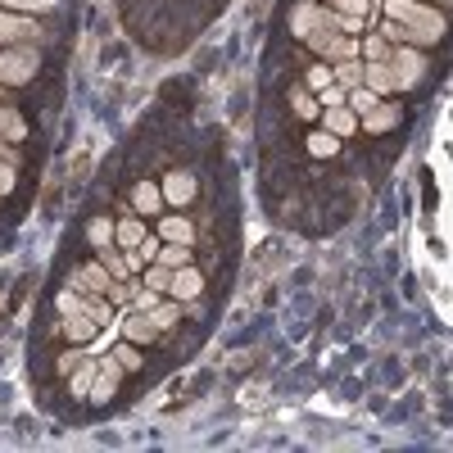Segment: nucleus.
<instances>
[{
  "mask_svg": "<svg viewBox=\"0 0 453 453\" xmlns=\"http://www.w3.org/2000/svg\"><path fill=\"white\" fill-rule=\"evenodd\" d=\"M64 331H68V340H78V345H87V340H91V335H96L100 326H96V322H91L87 313H73V318L64 322Z\"/></svg>",
  "mask_w": 453,
  "mask_h": 453,
  "instance_id": "nucleus-18",
  "label": "nucleus"
},
{
  "mask_svg": "<svg viewBox=\"0 0 453 453\" xmlns=\"http://www.w3.org/2000/svg\"><path fill=\"white\" fill-rule=\"evenodd\" d=\"M0 5H5V10H50V5H59V0H0Z\"/></svg>",
  "mask_w": 453,
  "mask_h": 453,
  "instance_id": "nucleus-31",
  "label": "nucleus"
},
{
  "mask_svg": "<svg viewBox=\"0 0 453 453\" xmlns=\"http://www.w3.org/2000/svg\"><path fill=\"white\" fill-rule=\"evenodd\" d=\"M390 73H395V87H399V91H408L412 82H422V73H426V59H422L418 50L399 46V50H390Z\"/></svg>",
  "mask_w": 453,
  "mask_h": 453,
  "instance_id": "nucleus-3",
  "label": "nucleus"
},
{
  "mask_svg": "<svg viewBox=\"0 0 453 453\" xmlns=\"http://www.w3.org/2000/svg\"><path fill=\"white\" fill-rule=\"evenodd\" d=\"M200 290H204V277H200V273L191 268V263H186V268H177V273H173V295H177V299H186V304H191V299H196Z\"/></svg>",
  "mask_w": 453,
  "mask_h": 453,
  "instance_id": "nucleus-10",
  "label": "nucleus"
},
{
  "mask_svg": "<svg viewBox=\"0 0 453 453\" xmlns=\"http://www.w3.org/2000/svg\"><path fill=\"white\" fill-rule=\"evenodd\" d=\"M150 318H155V326H159V331H168V326H177L181 309H177V304H155V309H150Z\"/></svg>",
  "mask_w": 453,
  "mask_h": 453,
  "instance_id": "nucleus-26",
  "label": "nucleus"
},
{
  "mask_svg": "<svg viewBox=\"0 0 453 453\" xmlns=\"http://www.w3.org/2000/svg\"><path fill=\"white\" fill-rule=\"evenodd\" d=\"M155 295H159V290H150V286H145V290H136V295H132V304H136L141 313H150V309H155Z\"/></svg>",
  "mask_w": 453,
  "mask_h": 453,
  "instance_id": "nucleus-35",
  "label": "nucleus"
},
{
  "mask_svg": "<svg viewBox=\"0 0 453 453\" xmlns=\"http://www.w3.org/2000/svg\"><path fill=\"white\" fill-rule=\"evenodd\" d=\"M372 104H376V91H372V87H354V91H349V109H354V113H367Z\"/></svg>",
  "mask_w": 453,
  "mask_h": 453,
  "instance_id": "nucleus-27",
  "label": "nucleus"
},
{
  "mask_svg": "<svg viewBox=\"0 0 453 453\" xmlns=\"http://www.w3.org/2000/svg\"><path fill=\"white\" fill-rule=\"evenodd\" d=\"M42 36V27H36L32 19H19L10 14L5 5H0V46H14V42H36Z\"/></svg>",
  "mask_w": 453,
  "mask_h": 453,
  "instance_id": "nucleus-4",
  "label": "nucleus"
},
{
  "mask_svg": "<svg viewBox=\"0 0 453 453\" xmlns=\"http://www.w3.org/2000/svg\"><path fill=\"white\" fill-rule=\"evenodd\" d=\"M0 136H10V141H23V136H27V123H23V113H14V109H5V104H0Z\"/></svg>",
  "mask_w": 453,
  "mask_h": 453,
  "instance_id": "nucleus-19",
  "label": "nucleus"
},
{
  "mask_svg": "<svg viewBox=\"0 0 453 453\" xmlns=\"http://www.w3.org/2000/svg\"><path fill=\"white\" fill-rule=\"evenodd\" d=\"M399 119H403V109H399V104H381V100H376V104L363 113V127H367L372 136H381V132H390Z\"/></svg>",
  "mask_w": 453,
  "mask_h": 453,
  "instance_id": "nucleus-7",
  "label": "nucleus"
},
{
  "mask_svg": "<svg viewBox=\"0 0 453 453\" xmlns=\"http://www.w3.org/2000/svg\"><path fill=\"white\" fill-rule=\"evenodd\" d=\"M87 236H91L96 250H109V245H113V222H109V218H96V222L87 226Z\"/></svg>",
  "mask_w": 453,
  "mask_h": 453,
  "instance_id": "nucleus-22",
  "label": "nucleus"
},
{
  "mask_svg": "<svg viewBox=\"0 0 453 453\" xmlns=\"http://www.w3.org/2000/svg\"><path fill=\"white\" fill-rule=\"evenodd\" d=\"M322 100H326V109H331V104H349V91H345V87H335V82H331V87L322 91Z\"/></svg>",
  "mask_w": 453,
  "mask_h": 453,
  "instance_id": "nucleus-36",
  "label": "nucleus"
},
{
  "mask_svg": "<svg viewBox=\"0 0 453 453\" xmlns=\"http://www.w3.org/2000/svg\"><path fill=\"white\" fill-rule=\"evenodd\" d=\"M159 204H164V191H159L155 181H141L136 191H132V209H136V213H155Z\"/></svg>",
  "mask_w": 453,
  "mask_h": 453,
  "instance_id": "nucleus-13",
  "label": "nucleus"
},
{
  "mask_svg": "<svg viewBox=\"0 0 453 453\" xmlns=\"http://www.w3.org/2000/svg\"><path fill=\"white\" fill-rule=\"evenodd\" d=\"M127 299H132V290H127L123 281H113V286H109V304H127Z\"/></svg>",
  "mask_w": 453,
  "mask_h": 453,
  "instance_id": "nucleus-38",
  "label": "nucleus"
},
{
  "mask_svg": "<svg viewBox=\"0 0 453 453\" xmlns=\"http://www.w3.org/2000/svg\"><path fill=\"white\" fill-rule=\"evenodd\" d=\"M290 104H295L299 119H313V113H318V100H313L309 91H295V96H290Z\"/></svg>",
  "mask_w": 453,
  "mask_h": 453,
  "instance_id": "nucleus-28",
  "label": "nucleus"
},
{
  "mask_svg": "<svg viewBox=\"0 0 453 453\" xmlns=\"http://www.w3.org/2000/svg\"><path fill=\"white\" fill-rule=\"evenodd\" d=\"M100 263L113 273V281H127V273H132V268H127V258H123L119 250H113V245H109V250H100Z\"/></svg>",
  "mask_w": 453,
  "mask_h": 453,
  "instance_id": "nucleus-21",
  "label": "nucleus"
},
{
  "mask_svg": "<svg viewBox=\"0 0 453 453\" xmlns=\"http://www.w3.org/2000/svg\"><path fill=\"white\" fill-rule=\"evenodd\" d=\"M155 263H164V268H186V263H191V245H177V241H168V245H159V258Z\"/></svg>",
  "mask_w": 453,
  "mask_h": 453,
  "instance_id": "nucleus-15",
  "label": "nucleus"
},
{
  "mask_svg": "<svg viewBox=\"0 0 453 453\" xmlns=\"http://www.w3.org/2000/svg\"><path fill=\"white\" fill-rule=\"evenodd\" d=\"M113 241H119V245L132 254V250H141V241H145V226H141L136 218H123L119 226H113Z\"/></svg>",
  "mask_w": 453,
  "mask_h": 453,
  "instance_id": "nucleus-14",
  "label": "nucleus"
},
{
  "mask_svg": "<svg viewBox=\"0 0 453 453\" xmlns=\"http://www.w3.org/2000/svg\"><path fill=\"white\" fill-rule=\"evenodd\" d=\"M331 82H335V73H331V68H326V64H318V68H313V73H309V87H318V91H326V87H331Z\"/></svg>",
  "mask_w": 453,
  "mask_h": 453,
  "instance_id": "nucleus-33",
  "label": "nucleus"
},
{
  "mask_svg": "<svg viewBox=\"0 0 453 453\" xmlns=\"http://www.w3.org/2000/svg\"><path fill=\"white\" fill-rule=\"evenodd\" d=\"M335 14H367V0H331Z\"/></svg>",
  "mask_w": 453,
  "mask_h": 453,
  "instance_id": "nucleus-34",
  "label": "nucleus"
},
{
  "mask_svg": "<svg viewBox=\"0 0 453 453\" xmlns=\"http://www.w3.org/2000/svg\"><path fill=\"white\" fill-rule=\"evenodd\" d=\"M82 313H87L96 326H104V322L113 318V304H104V299H82Z\"/></svg>",
  "mask_w": 453,
  "mask_h": 453,
  "instance_id": "nucleus-25",
  "label": "nucleus"
},
{
  "mask_svg": "<svg viewBox=\"0 0 453 453\" xmlns=\"http://www.w3.org/2000/svg\"><path fill=\"white\" fill-rule=\"evenodd\" d=\"M331 73H335V82H340V87H345V91H354V87H363V64H358V59H340V64H335Z\"/></svg>",
  "mask_w": 453,
  "mask_h": 453,
  "instance_id": "nucleus-16",
  "label": "nucleus"
},
{
  "mask_svg": "<svg viewBox=\"0 0 453 453\" xmlns=\"http://www.w3.org/2000/svg\"><path fill=\"white\" fill-rule=\"evenodd\" d=\"M159 236L164 241H177V245H191L196 232H191V222H186V218H164L159 222Z\"/></svg>",
  "mask_w": 453,
  "mask_h": 453,
  "instance_id": "nucleus-17",
  "label": "nucleus"
},
{
  "mask_svg": "<svg viewBox=\"0 0 453 453\" xmlns=\"http://www.w3.org/2000/svg\"><path fill=\"white\" fill-rule=\"evenodd\" d=\"M113 358H119L123 372H136V367H141V354H136L132 345H119V349H113Z\"/></svg>",
  "mask_w": 453,
  "mask_h": 453,
  "instance_id": "nucleus-30",
  "label": "nucleus"
},
{
  "mask_svg": "<svg viewBox=\"0 0 453 453\" xmlns=\"http://www.w3.org/2000/svg\"><path fill=\"white\" fill-rule=\"evenodd\" d=\"M96 367H100V363H87V358H82V367H73V390H78V395H91Z\"/></svg>",
  "mask_w": 453,
  "mask_h": 453,
  "instance_id": "nucleus-24",
  "label": "nucleus"
},
{
  "mask_svg": "<svg viewBox=\"0 0 453 453\" xmlns=\"http://www.w3.org/2000/svg\"><path fill=\"white\" fill-rule=\"evenodd\" d=\"M14 191V164H0V196Z\"/></svg>",
  "mask_w": 453,
  "mask_h": 453,
  "instance_id": "nucleus-37",
  "label": "nucleus"
},
{
  "mask_svg": "<svg viewBox=\"0 0 453 453\" xmlns=\"http://www.w3.org/2000/svg\"><path fill=\"white\" fill-rule=\"evenodd\" d=\"M386 19H395L403 27V42H412V46H435L444 36V19L435 10H426L422 0H386Z\"/></svg>",
  "mask_w": 453,
  "mask_h": 453,
  "instance_id": "nucleus-1",
  "label": "nucleus"
},
{
  "mask_svg": "<svg viewBox=\"0 0 453 453\" xmlns=\"http://www.w3.org/2000/svg\"><path fill=\"white\" fill-rule=\"evenodd\" d=\"M145 286L150 290H173V268H164V263H150V273H145Z\"/></svg>",
  "mask_w": 453,
  "mask_h": 453,
  "instance_id": "nucleus-23",
  "label": "nucleus"
},
{
  "mask_svg": "<svg viewBox=\"0 0 453 453\" xmlns=\"http://www.w3.org/2000/svg\"><path fill=\"white\" fill-rule=\"evenodd\" d=\"M119 381H123V367H119V358H100V367H96V381H91V399H113Z\"/></svg>",
  "mask_w": 453,
  "mask_h": 453,
  "instance_id": "nucleus-5",
  "label": "nucleus"
},
{
  "mask_svg": "<svg viewBox=\"0 0 453 453\" xmlns=\"http://www.w3.org/2000/svg\"><path fill=\"white\" fill-rule=\"evenodd\" d=\"M0 164H14V168H19V155H14L10 145H5V136H0Z\"/></svg>",
  "mask_w": 453,
  "mask_h": 453,
  "instance_id": "nucleus-39",
  "label": "nucleus"
},
{
  "mask_svg": "<svg viewBox=\"0 0 453 453\" xmlns=\"http://www.w3.org/2000/svg\"><path fill=\"white\" fill-rule=\"evenodd\" d=\"M73 286H78L82 295H100V290H109L113 286V273L104 268V263H87V268L73 277Z\"/></svg>",
  "mask_w": 453,
  "mask_h": 453,
  "instance_id": "nucleus-8",
  "label": "nucleus"
},
{
  "mask_svg": "<svg viewBox=\"0 0 453 453\" xmlns=\"http://www.w3.org/2000/svg\"><path fill=\"white\" fill-rule=\"evenodd\" d=\"M59 313H64V318H73V313H82V295H78V286H73V290H64V295H59Z\"/></svg>",
  "mask_w": 453,
  "mask_h": 453,
  "instance_id": "nucleus-29",
  "label": "nucleus"
},
{
  "mask_svg": "<svg viewBox=\"0 0 453 453\" xmlns=\"http://www.w3.org/2000/svg\"><path fill=\"white\" fill-rule=\"evenodd\" d=\"M363 87H372L376 96L399 91V87H395V73H390V59H367V64H363Z\"/></svg>",
  "mask_w": 453,
  "mask_h": 453,
  "instance_id": "nucleus-6",
  "label": "nucleus"
},
{
  "mask_svg": "<svg viewBox=\"0 0 453 453\" xmlns=\"http://www.w3.org/2000/svg\"><path fill=\"white\" fill-rule=\"evenodd\" d=\"M123 331H127L132 345H145V340H155V331H159V326H155V318H150V313H141V309H136V313H127V318H123Z\"/></svg>",
  "mask_w": 453,
  "mask_h": 453,
  "instance_id": "nucleus-11",
  "label": "nucleus"
},
{
  "mask_svg": "<svg viewBox=\"0 0 453 453\" xmlns=\"http://www.w3.org/2000/svg\"><path fill=\"white\" fill-rule=\"evenodd\" d=\"M36 50H14V46H5L0 50V82H10V87H23V82H32L36 78Z\"/></svg>",
  "mask_w": 453,
  "mask_h": 453,
  "instance_id": "nucleus-2",
  "label": "nucleus"
},
{
  "mask_svg": "<svg viewBox=\"0 0 453 453\" xmlns=\"http://www.w3.org/2000/svg\"><path fill=\"white\" fill-rule=\"evenodd\" d=\"M0 87H5V82H0Z\"/></svg>",
  "mask_w": 453,
  "mask_h": 453,
  "instance_id": "nucleus-40",
  "label": "nucleus"
},
{
  "mask_svg": "<svg viewBox=\"0 0 453 453\" xmlns=\"http://www.w3.org/2000/svg\"><path fill=\"white\" fill-rule=\"evenodd\" d=\"M335 145H340V136H335V132H313V136H309V155L331 159V155H335Z\"/></svg>",
  "mask_w": 453,
  "mask_h": 453,
  "instance_id": "nucleus-20",
  "label": "nucleus"
},
{
  "mask_svg": "<svg viewBox=\"0 0 453 453\" xmlns=\"http://www.w3.org/2000/svg\"><path fill=\"white\" fill-rule=\"evenodd\" d=\"M358 127V113L349 109V104H331L326 109V132H335V136H349Z\"/></svg>",
  "mask_w": 453,
  "mask_h": 453,
  "instance_id": "nucleus-12",
  "label": "nucleus"
},
{
  "mask_svg": "<svg viewBox=\"0 0 453 453\" xmlns=\"http://www.w3.org/2000/svg\"><path fill=\"white\" fill-rule=\"evenodd\" d=\"M363 55H367V59H390V46L381 42V36H367V42H363Z\"/></svg>",
  "mask_w": 453,
  "mask_h": 453,
  "instance_id": "nucleus-32",
  "label": "nucleus"
},
{
  "mask_svg": "<svg viewBox=\"0 0 453 453\" xmlns=\"http://www.w3.org/2000/svg\"><path fill=\"white\" fill-rule=\"evenodd\" d=\"M191 196H196V177H191V173H168L164 200H168V204H191Z\"/></svg>",
  "mask_w": 453,
  "mask_h": 453,
  "instance_id": "nucleus-9",
  "label": "nucleus"
}]
</instances>
